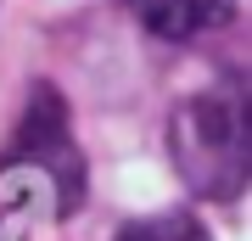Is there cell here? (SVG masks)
Here are the masks:
<instances>
[{
    "instance_id": "1",
    "label": "cell",
    "mask_w": 252,
    "mask_h": 241,
    "mask_svg": "<svg viewBox=\"0 0 252 241\" xmlns=\"http://www.w3.org/2000/svg\"><path fill=\"white\" fill-rule=\"evenodd\" d=\"M174 163L196 197H241L252 169V124L241 84L185 96V107L174 112Z\"/></svg>"
},
{
    "instance_id": "3",
    "label": "cell",
    "mask_w": 252,
    "mask_h": 241,
    "mask_svg": "<svg viewBox=\"0 0 252 241\" xmlns=\"http://www.w3.org/2000/svg\"><path fill=\"white\" fill-rule=\"evenodd\" d=\"M129 6L162 39H190V34H207V28H224L235 17V0H129Z\"/></svg>"
},
{
    "instance_id": "2",
    "label": "cell",
    "mask_w": 252,
    "mask_h": 241,
    "mask_svg": "<svg viewBox=\"0 0 252 241\" xmlns=\"http://www.w3.org/2000/svg\"><path fill=\"white\" fill-rule=\"evenodd\" d=\"M6 163L45 169L51 185H56V207L62 213H73L84 202V163H79V146H73V129H67V107H62V96L51 84L28 90V107H23L17 135H11Z\"/></svg>"
},
{
    "instance_id": "4",
    "label": "cell",
    "mask_w": 252,
    "mask_h": 241,
    "mask_svg": "<svg viewBox=\"0 0 252 241\" xmlns=\"http://www.w3.org/2000/svg\"><path fill=\"white\" fill-rule=\"evenodd\" d=\"M112 241H207V230L190 213H152V219L124 224Z\"/></svg>"
}]
</instances>
